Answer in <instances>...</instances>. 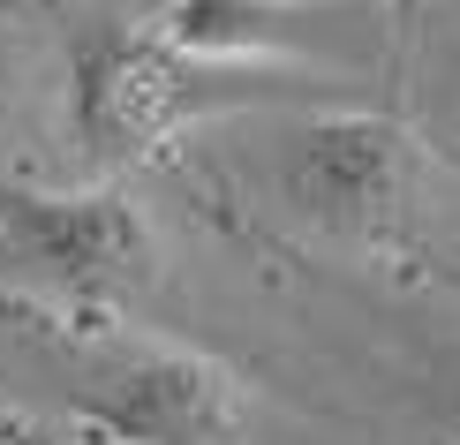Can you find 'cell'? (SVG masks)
<instances>
[{
  "instance_id": "5",
  "label": "cell",
  "mask_w": 460,
  "mask_h": 445,
  "mask_svg": "<svg viewBox=\"0 0 460 445\" xmlns=\"http://www.w3.org/2000/svg\"><path fill=\"white\" fill-rule=\"evenodd\" d=\"M151 23L197 53H219V61L310 68V76H348L385 53L377 23L355 0H166Z\"/></svg>"
},
{
  "instance_id": "6",
  "label": "cell",
  "mask_w": 460,
  "mask_h": 445,
  "mask_svg": "<svg viewBox=\"0 0 460 445\" xmlns=\"http://www.w3.org/2000/svg\"><path fill=\"white\" fill-rule=\"evenodd\" d=\"M423 408H430V431L446 438V445H460V347L430 362V378H423Z\"/></svg>"
},
{
  "instance_id": "4",
  "label": "cell",
  "mask_w": 460,
  "mask_h": 445,
  "mask_svg": "<svg viewBox=\"0 0 460 445\" xmlns=\"http://www.w3.org/2000/svg\"><path fill=\"white\" fill-rule=\"evenodd\" d=\"M0 257L75 302H128L159 280V227L113 182L91 189L0 182Z\"/></svg>"
},
{
  "instance_id": "2",
  "label": "cell",
  "mask_w": 460,
  "mask_h": 445,
  "mask_svg": "<svg viewBox=\"0 0 460 445\" xmlns=\"http://www.w3.org/2000/svg\"><path fill=\"white\" fill-rule=\"evenodd\" d=\"M348 84L310 68H264V61H219L159 23L128 15H91L68 31V129L99 166L151 159L159 144L189 137L204 121H234L257 106H302L340 99Z\"/></svg>"
},
{
  "instance_id": "1",
  "label": "cell",
  "mask_w": 460,
  "mask_h": 445,
  "mask_svg": "<svg viewBox=\"0 0 460 445\" xmlns=\"http://www.w3.org/2000/svg\"><path fill=\"white\" fill-rule=\"evenodd\" d=\"M257 137H242L234 174L257 189V204L287 219L295 235L355 264H393L415 249L423 227V144L377 106L348 99H302L257 106Z\"/></svg>"
},
{
  "instance_id": "3",
  "label": "cell",
  "mask_w": 460,
  "mask_h": 445,
  "mask_svg": "<svg viewBox=\"0 0 460 445\" xmlns=\"http://www.w3.org/2000/svg\"><path fill=\"white\" fill-rule=\"evenodd\" d=\"M61 393L106 445H249V393L226 362L151 333H91L61 347Z\"/></svg>"
},
{
  "instance_id": "7",
  "label": "cell",
  "mask_w": 460,
  "mask_h": 445,
  "mask_svg": "<svg viewBox=\"0 0 460 445\" xmlns=\"http://www.w3.org/2000/svg\"><path fill=\"white\" fill-rule=\"evenodd\" d=\"M8 84H15V53H8V31H0V106H8Z\"/></svg>"
}]
</instances>
